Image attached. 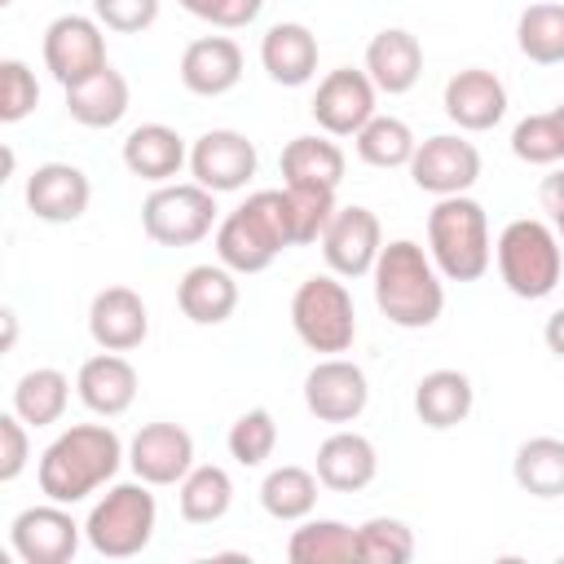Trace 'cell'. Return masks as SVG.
<instances>
[{
  "label": "cell",
  "instance_id": "1",
  "mask_svg": "<svg viewBox=\"0 0 564 564\" xmlns=\"http://www.w3.org/2000/svg\"><path fill=\"white\" fill-rule=\"evenodd\" d=\"M123 458H128V449H123L115 427H106V423H75V427H66V432H57L48 441V449L40 454L35 480H40L44 498L75 507L88 494H97L101 485H110L115 471L123 467Z\"/></svg>",
  "mask_w": 564,
  "mask_h": 564
},
{
  "label": "cell",
  "instance_id": "2",
  "mask_svg": "<svg viewBox=\"0 0 564 564\" xmlns=\"http://www.w3.org/2000/svg\"><path fill=\"white\" fill-rule=\"evenodd\" d=\"M370 282L379 313L401 330H427L445 313V278L414 238H392L379 251Z\"/></svg>",
  "mask_w": 564,
  "mask_h": 564
},
{
  "label": "cell",
  "instance_id": "3",
  "mask_svg": "<svg viewBox=\"0 0 564 564\" xmlns=\"http://www.w3.org/2000/svg\"><path fill=\"white\" fill-rule=\"evenodd\" d=\"M286 247H295L286 189H256L216 225V260L234 273H264Z\"/></svg>",
  "mask_w": 564,
  "mask_h": 564
},
{
  "label": "cell",
  "instance_id": "4",
  "mask_svg": "<svg viewBox=\"0 0 564 564\" xmlns=\"http://www.w3.org/2000/svg\"><path fill=\"white\" fill-rule=\"evenodd\" d=\"M427 256L436 260L445 282H476L485 278L494 247H489V216L471 194L436 198L427 212Z\"/></svg>",
  "mask_w": 564,
  "mask_h": 564
},
{
  "label": "cell",
  "instance_id": "5",
  "mask_svg": "<svg viewBox=\"0 0 564 564\" xmlns=\"http://www.w3.org/2000/svg\"><path fill=\"white\" fill-rule=\"evenodd\" d=\"M494 260L507 291L520 300H546L564 282V247L555 229L533 216H520L498 234Z\"/></svg>",
  "mask_w": 564,
  "mask_h": 564
},
{
  "label": "cell",
  "instance_id": "6",
  "mask_svg": "<svg viewBox=\"0 0 564 564\" xmlns=\"http://www.w3.org/2000/svg\"><path fill=\"white\" fill-rule=\"evenodd\" d=\"M150 489L154 485H145V480H128V485H110L93 502V511L84 520V538L97 555L132 560L150 546L154 524H159V502H154Z\"/></svg>",
  "mask_w": 564,
  "mask_h": 564
},
{
  "label": "cell",
  "instance_id": "7",
  "mask_svg": "<svg viewBox=\"0 0 564 564\" xmlns=\"http://www.w3.org/2000/svg\"><path fill=\"white\" fill-rule=\"evenodd\" d=\"M291 326L304 348L339 357L357 339V308L352 291L339 282V273H313L291 295Z\"/></svg>",
  "mask_w": 564,
  "mask_h": 564
},
{
  "label": "cell",
  "instance_id": "8",
  "mask_svg": "<svg viewBox=\"0 0 564 564\" xmlns=\"http://www.w3.org/2000/svg\"><path fill=\"white\" fill-rule=\"evenodd\" d=\"M216 194L198 181H167L154 185L141 203V229L159 247H194L203 242L220 220H216Z\"/></svg>",
  "mask_w": 564,
  "mask_h": 564
},
{
  "label": "cell",
  "instance_id": "9",
  "mask_svg": "<svg viewBox=\"0 0 564 564\" xmlns=\"http://www.w3.org/2000/svg\"><path fill=\"white\" fill-rule=\"evenodd\" d=\"M379 88L366 70H352V66H335L317 79V93H313V119L326 137H357L379 110Z\"/></svg>",
  "mask_w": 564,
  "mask_h": 564
},
{
  "label": "cell",
  "instance_id": "10",
  "mask_svg": "<svg viewBox=\"0 0 564 564\" xmlns=\"http://www.w3.org/2000/svg\"><path fill=\"white\" fill-rule=\"evenodd\" d=\"M317 247H322V260H326L330 273L366 278L375 269L379 251H383V225H379V216L370 207L348 203V207H335V216L322 229Z\"/></svg>",
  "mask_w": 564,
  "mask_h": 564
},
{
  "label": "cell",
  "instance_id": "11",
  "mask_svg": "<svg viewBox=\"0 0 564 564\" xmlns=\"http://www.w3.org/2000/svg\"><path fill=\"white\" fill-rule=\"evenodd\" d=\"M44 66L48 75L70 88L88 75H97L106 62V35H101V22L97 18H84V13H62L48 22L44 31Z\"/></svg>",
  "mask_w": 564,
  "mask_h": 564
},
{
  "label": "cell",
  "instance_id": "12",
  "mask_svg": "<svg viewBox=\"0 0 564 564\" xmlns=\"http://www.w3.org/2000/svg\"><path fill=\"white\" fill-rule=\"evenodd\" d=\"M79 538H84V524H75L66 502H53V498L18 511L9 524V542L26 564H70L79 551Z\"/></svg>",
  "mask_w": 564,
  "mask_h": 564
},
{
  "label": "cell",
  "instance_id": "13",
  "mask_svg": "<svg viewBox=\"0 0 564 564\" xmlns=\"http://www.w3.org/2000/svg\"><path fill=\"white\" fill-rule=\"evenodd\" d=\"M410 181L436 198L467 194L480 181V150L458 132H436V137L419 141V150L410 159Z\"/></svg>",
  "mask_w": 564,
  "mask_h": 564
},
{
  "label": "cell",
  "instance_id": "14",
  "mask_svg": "<svg viewBox=\"0 0 564 564\" xmlns=\"http://www.w3.org/2000/svg\"><path fill=\"white\" fill-rule=\"evenodd\" d=\"M304 405L317 423H352L370 405V379L348 357H322L304 375Z\"/></svg>",
  "mask_w": 564,
  "mask_h": 564
},
{
  "label": "cell",
  "instance_id": "15",
  "mask_svg": "<svg viewBox=\"0 0 564 564\" xmlns=\"http://www.w3.org/2000/svg\"><path fill=\"white\" fill-rule=\"evenodd\" d=\"M260 167L256 141H247V132L238 128H207L194 145H189V172L198 185H207L212 194H234L242 189Z\"/></svg>",
  "mask_w": 564,
  "mask_h": 564
},
{
  "label": "cell",
  "instance_id": "16",
  "mask_svg": "<svg viewBox=\"0 0 564 564\" xmlns=\"http://www.w3.org/2000/svg\"><path fill=\"white\" fill-rule=\"evenodd\" d=\"M128 467L145 485H181L194 467V436L181 423H145L128 441Z\"/></svg>",
  "mask_w": 564,
  "mask_h": 564
},
{
  "label": "cell",
  "instance_id": "17",
  "mask_svg": "<svg viewBox=\"0 0 564 564\" xmlns=\"http://www.w3.org/2000/svg\"><path fill=\"white\" fill-rule=\"evenodd\" d=\"M93 203V185L75 163H40L26 176V207L44 225H75Z\"/></svg>",
  "mask_w": 564,
  "mask_h": 564
},
{
  "label": "cell",
  "instance_id": "18",
  "mask_svg": "<svg viewBox=\"0 0 564 564\" xmlns=\"http://www.w3.org/2000/svg\"><path fill=\"white\" fill-rule=\"evenodd\" d=\"M88 335L106 352H132L150 335V308L132 286H106L88 304Z\"/></svg>",
  "mask_w": 564,
  "mask_h": 564
},
{
  "label": "cell",
  "instance_id": "19",
  "mask_svg": "<svg viewBox=\"0 0 564 564\" xmlns=\"http://www.w3.org/2000/svg\"><path fill=\"white\" fill-rule=\"evenodd\" d=\"M441 106H445L449 123H458L463 132H489L507 115V84L485 66H467V70L449 75Z\"/></svg>",
  "mask_w": 564,
  "mask_h": 564
},
{
  "label": "cell",
  "instance_id": "20",
  "mask_svg": "<svg viewBox=\"0 0 564 564\" xmlns=\"http://www.w3.org/2000/svg\"><path fill=\"white\" fill-rule=\"evenodd\" d=\"M317 480L322 489L330 494H361L375 476H379V454H375V441L361 436V432H330L322 445H317Z\"/></svg>",
  "mask_w": 564,
  "mask_h": 564
},
{
  "label": "cell",
  "instance_id": "21",
  "mask_svg": "<svg viewBox=\"0 0 564 564\" xmlns=\"http://www.w3.org/2000/svg\"><path fill=\"white\" fill-rule=\"evenodd\" d=\"M242 79V48L229 35H198L181 53V84L194 97H225Z\"/></svg>",
  "mask_w": 564,
  "mask_h": 564
},
{
  "label": "cell",
  "instance_id": "22",
  "mask_svg": "<svg viewBox=\"0 0 564 564\" xmlns=\"http://www.w3.org/2000/svg\"><path fill=\"white\" fill-rule=\"evenodd\" d=\"M75 392H79V401H84L93 414L119 419V414L132 410V401H137V366H132L123 352H106V348H101L97 357H88V361L79 366Z\"/></svg>",
  "mask_w": 564,
  "mask_h": 564
},
{
  "label": "cell",
  "instance_id": "23",
  "mask_svg": "<svg viewBox=\"0 0 564 564\" xmlns=\"http://www.w3.org/2000/svg\"><path fill=\"white\" fill-rule=\"evenodd\" d=\"M361 70L388 97L410 93L419 84V75H423V44H419V35H410L405 26H383L379 35H370Z\"/></svg>",
  "mask_w": 564,
  "mask_h": 564
},
{
  "label": "cell",
  "instance_id": "24",
  "mask_svg": "<svg viewBox=\"0 0 564 564\" xmlns=\"http://www.w3.org/2000/svg\"><path fill=\"white\" fill-rule=\"evenodd\" d=\"M176 304L194 326H220L238 308V273L216 264H194L176 282Z\"/></svg>",
  "mask_w": 564,
  "mask_h": 564
},
{
  "label": "cell",
  "instance_id": "25",
  "mask_svg": "<svg viewBox=\"0 0 564 564\" xmlns=\"http://www.w3.org/2000/svg\"><path fill=\"white\" fill-rule=\"evenodd\" d=\"M260 66L282 88H304L317 75V35L304 22H273L260 40Z\"/></svg>",
  "mask_w": 564,
  "mask_h": 564
},
{
  "label": "cell",
  "instance_id": "26",
  "mask_svg": "<svg viewBox=\"0 0 564 564\" xmlns=\"http://www.w3.org/2000/svg\"><path fill=\"white\" fill-rule=\"evenodd\" d=\"M185 163H189L185 137L167 123H137L123 137V167L150 185H167L172 176H181Z\"/></svg>",
  "mask_w": 564,
  "mask_h": 564
},
{
  "label": "cell",
  "instance_id": "27",
  "mask_svg": "<svg viewBox=\"0 0 564 564\" xmlns=\"http://www.w3.org/2000/svg\"><path fill=\"white\" fill-rule=\"evenodd\" d=\"M471 405H476V388H471V379H467L463 370L441 366V370H427V375L414 383V414H419V423L432 427V432L458 427V423L471 414Z\"/></svg>",
  "mask_w": 564,
  "mask_h": 564
},
{
  "label": "cell",
  "instance_id": "28",
  "mask_svg": "<svg viewBox=\"0 0 564 564\" xmlns=\"http://www.w3.org/2000/svg\"><path fill=\"white\" fill-rule=\"evenodd\" d=\"M66 93V115L79 123V128H115L123 115H128V79L115 70V66H101L97 75L62 88Z\"/></svg>",
  "mask_w": 564,
  "mask_h": 564
},
{
  "label": "cell",
  "instance_id": "29",
  "mask_svg": "<svg viewBox=\"0 0 564 564\" xmlns=\"http://www.w3.org/2000/svg\"><path fill=\"white\" fill-rule=\"evenodd\" d=\"M344 167H348V159L330 137H295L282 150V185L339 189Z\"/></svg>",
  "mask_w": 564,
  "mask_h": 564
},
{
  "label": "cell",
  "instance_id": "30",
  "mask_svg": "<svg viewBox=\"0 0 564 564\" xmlns=\"http://www.w3.org/2000/svg\"><path fill=\"white\" fill-rule=\"evenodd\" d=\"M286 560L291 564H352L361 560L357 551V529L344 520H300V529L286 538Z\"/></svg>",
  "mask_w": 564,
  "mask_h": 564
},
{
  "label": "cell",
  "instance_id": "31",
  "mask_svg": "<svg viewBox=\"0 0 564 564\" xmlns=\"http://www.w3.org/2000/svg\"><path fill=\"white\" fill-rule=\"evenodd\" d=\"M317 471H308V467H295V463H282V467H273L264 480H260V507L273 516V520H282V524H300V520H308L313 516V507H317Z\"/></svg>",
  "mask_w": 564,
  "mask_h": 564
},
{
  "label": "cell",
  "instance_id": "32",
  "mask_svg": "<svg viewBox=\"0 0 564 564\" xmlns=\"http://www.w3.org/2000/svg\"><path fill=\"white\" fill-rule=\"evenodd\" d=\"M176 507L189 524H216L234 507V480L216 463H194L189 476L176 485Z\"/></svg>",
  "mask_w": 564,
  "mask_h": 564
},
{
  "label": "cell",
  "instance_id": "33",
  "mask_svg": "<svg viewBox=\"0 0 564 564\" xmlns=\"http://www.w3.org/2000/svg\"><path fill=\"white\" fill-rule=\"evenodd\" d=\"M511 476L529 498H564V441L529 436L511 458Z\"/></svg>",
  "mask_w": 564,
  "mask_h": 564
},
{
  "label": "cell",
  "instance_id": "34",
  "mask_svg": "<svg viewBox=\"0 0 564 564\" xmlns=\"http://www.w3.org/2000/svg\"><path fill=\"white\" fill-rule=\"evenodd\" d=\"M66 401H70V379L57 366H35L13 388V410L31 427H53L66 414Z\"/></svg>",
  "mask_w": 564,
  "mask_h": 564
},
{
  "label": "cell",
  "instance_id": "35",
  "mask_svg": "<svg viewBox=\"0 0 564 564\" xmlns=\"http://www.w3.org/2000/svg\"><path fill=\"white\" fill-rule=\"evenodd\" d=\"M516 44L533 66H560L564 62V4L538 0L516 22Z\"/></svg>",
  "mask_w": 564,
  "mask_h": 564
},
{
  "label": "cell",
  "instance_id": "36",
  "mask_svg": "<svg viewBox=\"0 0 564 564\" xmlns=\"http://www.w3.org/2000/svg\"><path fill=\"white\" fill-rule=\"evenodd\" d=\"M352 141H357V159L370 167H410V159L419 150L410 123L397 115H375Z\"/></svg>",
  "mask_w": 564,
  "mask_h": 564
},
{
  "label": "cell",
  "instance_id": "37",
  "mask_svg": "<svg viewBox=\"0 0 564 564\" xmlns=\"http://www.w3.org/2000/svg\"><path fill=\"white\" fill-rule=\"evenodd\" d=\"M225 445H229V458H234L238 467H264V463L273 458V449H278V423H273V414H269L264 405L242 410V414L234 419Z\"/></svg>",
  "mask_w": 564,
  "mask_h": 564
},
{
  "label": "cell",
  "instance_id": "38",
  "mask_svg": "<svg viewBox=\"0 0 564 564\" xmlns=\"http://www.w3.org/2000/svg\"><path fill=\"white\" fill-rule=\"evenodd\" d=\"M357 551L366 564H405L414 560V529L397 516H375L357 524Z\"/></svg>",
  "mask_w": 564,
  "mask_h": 564
},
{
  "label": "cell",
  "instance_id": "39",
  "mask_svg": "<svg viewBox=\"0 0 564 564\" xmlns=\"http://www.w3.org/2000/svg\"><path fill=\"white\" fill-rule=\"evenodd\" d=\"M511 154L520 163H533V167H555L564 159V141H560V128H555V115H524L516 128H511Z\"/></svg>",
  "mask_w": 564,
  "mask_h": 564
},
{
  "label": "cell",
  "instance_id": "40",
  "mask_svg": "<svg viewBox=\"0 0 564 564\" xmlns=\"http://www.w3.org/2000/svg\"><path fill=\"white\" fill-rule=\"evenodd\" d=\"M286 203H291V238L295 247H308L322 238V229L335 216V189H313V185H282Z\"/></svg>",
  "mask_w": 564,
  "mask_h": 564
},
{
  "label": "cell",
  "instance_id": "41",
  "mask_svg": "<svg viewBox=\"0 0 564 564\" xmlns=\"http://www.w3.org/2000/svg\"><path fill=\"white\" fill-rule=\"evenodd\" d=\"M40 106V84L35 70L22 57L0 62V123H22Z\"/></svg>",
  "mask_w": 564,
  "mask_h": 564
},
{
  "label": "cell",
  "instance_id": "42",
  "mask_svg": "<svg viewBox=\"0 0 564 564\" xmlns=\"http://www.w3.org/2000/svg\"><path fill=\"white\" fill-rule=\"evenodd\" d=\"M93 18L106 31L137 35V31H145V26L159 22V0H93Z\"/></svg>",
  "mask_w": 564,
  "mask_h": 564
},
{
  "label": "cell",
  "instance_id": "43",
  "mask_svg": "<svg viewBox=\"0 0 564 564\" xmlns=\"http://www.w3.org/2000/svg\"><path fill=\"white\" fill-rule=\"evenodd\" d=\"M26 427L31 423L18 410L0 414V480L4 485H13L26 471V463H31V436H26Z\"/></svg>",
  "mask_w": 564,
  "mask_h": 564
},
{
  "label": "cell",
  "instance_id": "44",
  "mask_svg": "<svg viewBox=\"0 0 564 564\" xmlns=\"http://www.w3.org/2000/svg\"><path fill=\"white\" fill-rule=\"evenodd\" d=\"M185 13L220 26V31H238V26H251L264 9V0H181Z\"/></svg>",
  "mask_w": 564,
  "mask_h": 564
},
{
  "label": "cell",
  "instance_id": "45",
  "mask_svg": "<svg viewBox=\"0 0 564 564\" xmlns=\"http://www.w3.org/2000/svg\"><path fill=\"white\" fill-rule=\"evenodd\" d=\"M538 198H542V207H546L551 216H555V212H564V167H551V172L542 176Z\"/></svg>",
  "mask_w": 564,
  "mask_h": 564
},
{
  "label": "cell",
  "instance_id": "46",
  "mask_svg": "<svg viewBox=\"0 0 564 564\" xmlns=\"http://www.w3.org/2000/svg\"><path fill=\"white\" fill-rule=\"evenodd\" d=\"M542 339H546V348L564 361V308H555L551 317H546V326H542Z\"/></svg>",
  "mask_w": 564,
  "mask_h": 564
},
{
  "label": "cell",
  "instance_id": "47",
  "mask_svg": "<svg viewBox=\"0 0 564 564\" xmlns=\"http://www.w3.org/2000/svg\"><path fill=\"white\" fill-rule=\"evenodd\" d=\"M0 317H4V344H0V348L9 352V348H13V339H18V313H13V308H4Z\"/></svg>",
  "mask_w": 564,
  "mask_h": 564
},
{
  "label": "cell",
  "instance_id": "48",
  "mask_svg": "<svg viewBox=\"0 0 564 564\" xmlns=\"http://www.w3.org/2000/svg\"><path fill=\"white\" fill-rule=\"evenodd\" d=\"M551 229H555V238H560V247H564V212L551 216Z\"/></svg>",
  "mask_w": 564,
  "mask_h": 564
},
{
  "label": "cell",
  "instance_id": "49",
  "mask_svg": "<svg viewBox=\"0 0 564 564\" xmlns=\"http://www.w3.org/2000/svg\"><path fill=\"white\" fill-rule=\"evenodd\" d=\"M551 115H555V128H560V141H564V101H560Z\"/></svg>",
  "mask_w": 564,
  "mask_h": 564
},
{
  "label": "cell",
  "instance_id": "50",
  "mask_svg": "<svg viewBox=\"0 0 564 564\" xmlns=\"http://www.w3.org/2000/svg\"><path fill=\"white\" fill-rule=\"evenodd\" d=\"M0 4H13V0H0Z\"/></svg>",
  "mask_w": 564,
  "mask_h": 564
}]
</instances>
